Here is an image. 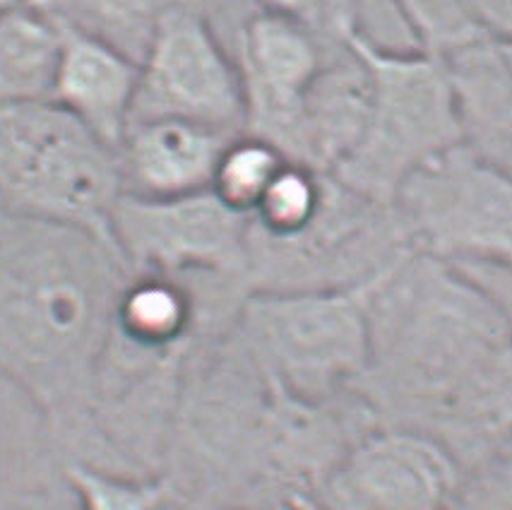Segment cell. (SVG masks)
Segmentation results:
<instances>
[{
	"mask_svg": "<svg viewBox=\"0 0 512 510\" xmlns=\"http://www.w3.org/2000/svg\"><path fill=\"white\" fill-rule=\"evenodd\" d=\"M130 275L111 239L0 217V376L37 407L65 462H101L94 395Z\"/></svg>",
	"mask_w": 512,
	"mask_h": 510,
	"instance_id": "cell-1",
	"label": "cell"
},
{
	"mask_svg": "<svg viewBox=\"0 0 512 510\" xmlns=\"http://www.w3.org/2000/svg\"><path fill=\"white\" fill-rule=\"evenodd\" d=\"M371 366L356 395L380 414H457L512 349V320L460 268L409 251L366 284Z\"/></svg>",
	"mask_w": 512,
	"mask_h": 510,
	"instance_id": "cell-2",
	"label": "cell"
},
{
	"mask_svg": "<svg viewBox=\"0 0 512 510\" xmlns=\"http://www.w3.org/2000/svg\"><path fill=\"white\" fill-rule=\"evenodd\" d=\"M118 150L56 102L0 109V217L39 219L111 239L123 195Z\"/></svg>",
	"mask_w": 512,
	"mask_h": 510,
	"instance_id": "cell-3",
	"label": "cell"
},
{
	"mask_svg": "<svg viewBox=\"0 0 512 510\" xmlns=\"http://www.w3.org/2000/svg\"><path fill=\"white\" fill-rule=\"evenodd\" d=\"M366 284L250 292L236 340L289 393L318 402L354 395L371 366Z\"/></svg>",
	"mask_w": 512,
	"mask_h": 510,
	"instance_id": "cell-4",
	"label": "cell"
},
{
	"mask_svg": "<svg viewBox=\"0 0 512 510\" xmlns=\"http://www.w3.org/2000/svg\"><path fill=\"white\" fill-rule=\"evenodd\" d=\"M368 65L373 102L361 145L332 176L366 198L392 205L402 183L464 142L460 106L440 58L392 51L356 37Z\"/></svg>",
	"mask_w": 512,
	"mask_h": 510,
	"instance_id": "cell-5",
	"label": "cell"
},
{
	"mask_svg": "<svg viewBox=\"0 0 512 510\" xmlns=\"http://www.w3.org/2000/svg\"><path fill=\"white\" fill-rule=\"evenodd\" d=\"M392 207L412 251L512 275V179L467 142L414 171Z\"/></svg>",
	"mask_w": 512,
	"mask_h": 510,
	"instance_id": "cell-6",
	"label": "cell"
},
{
	"mask_svg": "<svg viewBox=\"0 0 512 510\" xmlns=\"http://www.w3.org/2000/svg\"><path fill=\"white\" fill-rule=\"evenodd\" d=\"M248 222L212 191L178 198L123 193L111 215V236L130 272L224 277L250 289Z\"/></svg>",
	"mask_w": 512,
	"mask_h": 510,
	"instance_id": "cell-7",
	"label": "cell"
},
{
	"mask_svg": "<svg viewBox=\"0 0 512 510\" xmlns=\"http://www.w3.org/2000/svg\"><path fill=\"white\" fill-rule=\"evenodd\" d=\"M138 118H181L229 135L246 130L241 70L212 17L174 13L162 22L140 61Z\"/></svg>",
	"mask_w": 512,
	"mask_h": 510,
	"instance_id": "cell-8",
	"label": "cell"
},
{
	"mask_svg": "<svg viewBox=\"0 0 512 510\" xmlns=\"http://www.w3.org/2000/svg\"><path fill=\"white\" fill-rule=\"evenodd\" d=\"M462 472L445 443L414 426L375 424L323 491L332 510H452Z\"/></svg>",
	"mask_w": 512,
	"mask_h": 510,
	"instance_id": "cell-9",
	"label": "cell"
},
{
	"mask_svg": "<svg viewBox=\"0 0 512 510\" xmlns=\"http://www.w3.org/2000/svg\"><path fill=\"white\" fill-rule=\"evenodd\" d=\"M231 49L246 94L243 133L267 140L294 162L303 99L325 63L342 51L327 49L299 22L258 8L241 22Z\"/></svg>",
	"mask_w": 512,
	"mask_h": 510,
	"instance_id": "cell-10",
	"label": "cell"
},
{
	"mask_svg": "<svg viewBox=\"0 0 512 510\" xmlns=\"http://www.w3.org/2000/svg\"><path fill=\"white\" fill-rule=\"evenodd\" d=\"M231 138L181 118H138L118 145L123 191L140 198L210 191L214 169Z\"/></svg>",
	"mask_w": 512,
	"mask_h": 510,
	"instance_id": "cell-11",
	"label": "cell"
},
{
	"mask_svg": "<svg viewBox=\"0 0 512 510\" xmlns=\"http://www.w3.org/2000/svg\"><path fill=\"white\" fill-rule=\"evenodd\" d=\"M138 82V61L104 41L65 29L53 102L116 150L133 121Z\"/></svg>",
	"mask_w": 512,
	"mask_h": 510,
	"instance_id": "cell-12",
	"label": "cell"
},
{
	"mask_svg": "<svg viewBox=\"0 0 512 510\" xmlns=\"http://www.w3.org/2000/svg\"><path fill=\"white\" fill-rule=\"evenodd\" d=\"M371 102V73L351 44L325 63L303 99L294 162L335 174L361 145Z\"/></svg>",
	"mask_w": 512,
	"mask_h": 510,
	"instance_id": "cell-13",
	"label": "cell"
},
{
	"mask_svg": "<svg viewBox=\"0 0 512 510\" xmlns=\"http://www.w3.org/2000/svg\"><path fill=\"white\" fill-rule=\"evenodd\" d=\"M65 29L87 34L142 61L154 34L174 13L212 17L226 41H234L238 27L253 13V0H34ZM234 51V49H231Z\"/></svg>",
	"mask_w": 512,
	"mask_h": 510,
	"instance_id": "cell-14",
	"label": "cell"
},
{
	"mask_svg": "<svg viewBox=\"0 0 512 510\" xmlns=\"http://www.w3.org/2000/svg\"><path fill=\"white\" fill-rule=\"evenodd\" d=\"M464 142L512 179V65L503 46L479 41L445 58Z\"/></svg>",
	"mask_w": 512,
	"mask_h": 510,
	"instance_id": "cell-15",
	"label": "cell"
},
{
	"mask_svg": "<svg viewBox=\"0 0 512 510\" xmlns=\"http://www.w3.org/2000/svg\"><path fill=\"white\" fill-rule=\"evenodd\" d=\"M65 29L34 0L0 17V109L53 102Z\"/></svg>",
	"mask_w": 512,
	"mask_h": 510,
	"instance_id": "cell-16",
	"label": "cell"
},
{
	"mask_svg": "<svg viewBox=\"0 0 512 510\" xmlns=\"http://www.w3.org/2000/svg\"><path fill=\"white\" fill-rule=\"evenodd\" d=\"M75 510H174V489L162 474H130L87 462H65Z\"/></svg>",
	"mask_w": 512,
	"mask_h": 510,
	"instance_id": "cell-17",
	"label": "cell"
},
{
	"mask_svg": "<svg viewBox=\"0 0 512 510\" xmlns=\"http://www.w3.org/2000/svg\"><path fill=\"white\" fill-rule=\"evenodd\" d=\"M287 162L289 159L267 140L238 133L226 142L210 191L231 210L250 217Z\"/></svg>",
	"mask_w": 512,
	"mask_h": 510,
	"instance_id": "cell-18",
	"label": "cell"
},
{
	"mask_svg": "<svg viewBox=\"0 0 512 510\" xmlns=\"http://www.w3.org/2000/svg\"><path fill=\"white\" fill-rule=\"evenodd\" d=\"M397 10L416 51L440 61L488 41L467 15L462 0H397Z\"/></svg>",
	"mask_w": 512,
	"mask_h": 510,
	"instance_id": "cell-19",
	"label": "cell"
},
{
	"mask_svg": "<svg viewBox=\"0 0 512 510\" xmlns=\"http://www.w3.org/2000/svg\"><path fill=\"white\" fill-rule=\"evenodd\" d=\"M253 5L311 29L330 51L349 49L361 37L359 17L349 0H253Z\"/></svg>",
	"mask_w": 512,
	"mask_h": 510,
	"instance_id": "cell-20",
	"label": "cell"
},
{
	"mask_svg": "<svg viewBox=\"0 0 512 510\" xmlns=\"http://www.w3.org/2000/svg\"><path fill=\"white\" fill-rule=\"evenodd\" d=\"M452 510H512V434L479 470L462 477Z\"/></svg>",
	"mask_w": 512,
	"mask_h": 510,
	"instance_id": "cell-21",
	"label": "cell"
},
{
	"mask_svg": "<svg viewBox=\"0 0 512 510\" xmlns=\"http://www.w3.org/2000/svg\"><path fill=\"white\" fill-rule=\"evenodd\" d=\"M359 17L361 37L373 46L392 51H416L404 27L397 0H349Z\"/></svg>",
	"mask_w": 512,
	"mask_h": 510,
	"instance_id": "cell-22",
	"label": "cell"
},
{
	"mask_svg": "<svg viewBox=\"0 0 512 510\" xmlns=\"http://www.w3.org/2000/svg\"><path fill=\"white\" fill-rule=\"evenodd\" d=\"M462 5L488 41L512 46V0H462Z\"/></svg>",
	"mask_w": 512,
	"mask_h": 510,
	"instance_id": "cell-23",
	"label": "cell"
},
{
	"mask_svg": "<svg viewBox=\"0 0 512 510\" xmlns=\"http://www.w3.org/2000/svg\"><path fill=\"white\" fill-rule=\"evenodd\" d=\"M231 510H332L325 503V498L315 491H282L272 494L260 501L248 503V506L231 508Z\"/></svg>",
	"mask_w": 512,
	"mask_h": 510,
	"instance_id": "cell-24",
	"label": "cell"
},
{
	"mask_svg": "<svg viewBox=\"0 0 512 510\" xmlns=\"http://www.w3.org/2000/svg\"><path fill=\"white\" fill-rule=\"evenodd\" d=\"M25 0H0V17H3L5 13H10V10L17 8V5H22Z\"/></svg>",
	"mask_w": 512,
	"mask_h": 510,
	"instance_id": "cell-25",
	"label": "cell"
},
{
	"mask_svg": "<svg viewBox=\"0 0 512 510\" xmlns=\"http://www.w3.org/2000/svg\"><path fill=\"white\" fill-rule=\"evenodd\" d=\"M503 51H505V56H508V63L512 65V46H503Z\"/></svg>",
	"mask_w": 512,
	"mask_h": 510,
	"instance_id": "cell-26",
	"label": "cell"
}]
</instances>
